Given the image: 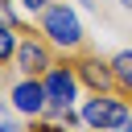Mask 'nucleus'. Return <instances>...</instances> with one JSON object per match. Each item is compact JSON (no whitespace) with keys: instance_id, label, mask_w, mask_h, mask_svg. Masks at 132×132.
Wrapping results in <instances>:
<instances>
[{"instance_id":"f257e3e1","label":"nucleus","mask_w":132,"mask_h":132,"mask_svg":"<svg viewBox=\"0 0 132 132\" xmlns=\"http://www.w3.org/2000/svg\"><path fill=\"white\" fill-rule=\"evenodd\" d=\"M41 33H45L50 45H62V50L82 45V25H78L74 8H66V4H45L41 8Z\"/></svg>"},{"instance_id":"f03ea898","label":"nucleus","mask_w":132,"mask_h":132,"mask_svg":"<svg viewBox=\"0 0 132 132\" xmlns=\"http://www.w3.org/2000/svg\"><path fill=\"white\" fill-rule=\"evenodd\" d=\"M41 87H45V116L50 120H62V111L66 107H74V99H78V74L70 70V66H50L45 70V78H41Z\"/></svg>"},{"instance_id":"7ed1b4c3","label":"nucleus","mask_w":132,"mask_h":132,"mask_svg":"<svg viewBox=\"0 0 132 132\" xmlns=\"http://www.w3.org/2000/svg\"><path fill=\"white\" fill-rule=\"evenodd\" d=\"M82 124L87 128H95V132H116V128H124L128 124V103L124 99H111V95H95V99H87L82 103Z\"/></svg>"},{"instance_id":"20e7f679","label":"nucleus","mask_w":132,"mask_h":132,"mask_svg":"<svg viewBox=\"0 0 132 132\" xmlns=\"http://www.w3.org/2000/svg\"><path fill=\"white\" fill-rule=\"evenodd\" d=\"M8 103L16 107V116H25V120H37V116H45V87H41V78H29V74H21L16 82H12V91H8Z\"/></svg>"},{"instance_id":"39448f33","label":"nucleus","mask_w":132,"mask_h":132,"mask_svg":"<svg viewBox=\"0 0 132 132\" xmlns=\"http://www.w3.org/2000/svg\"><path fill=\"white\" fill-rule=\"evenodd\" d=\"M54 66V54H50V41H33V37H21L16 41V70L37 78Z\"/></svg>"},{"instance_id":"423d86ee","label":"nucleus","mask_w":132,"mask_h":132,"mask_svg":"<svg viewBox=\"0 0 132 132\" xmlns=\"http://www.w3.org/2000/svg\"><path fill=\"white\" fill-rule=\"evenodd\" d=\"M74 74H78L82 82H91V87H95V95L116 87V74H111V66H107V62H99V58H82V62L74 66Z\"/></svg>"},{"instance_id":"0eeeda50","label":"nucleus","mask_w":132,"mask_h":132,"mask_svg":"<svg viewBox=\"0 0 132 132\" xmlns=\"http://www.w3.org/2000/svg\"><path fill=\"white\" fill-rule=\"evenodd\" d=\"M111 74H116V82L124 91H132V50H124V54L111 58Z\"/></svg>"},{"instance_id":"6e6552de","label":"nucleus","mask_w":132,"mask_h":132,"mask_svg":"<svg viewBox=\"0 0 132 132\" xmlns=\"http://www.w3.org/2000/svg\"><path fill=\"white\" fill-rule=\"evenodd\" d=\"M16 41H21L16 29H12L8 21H0V66H4L8 58H16Z\"/></svg>"},{"instance_id":"1a4fd4ad","label":"nucleus","mask_w":132,"mask_h":132,"mask_svg":"<svg viewBox=\"0 0 132 132\" xmlns=\"http://www.w3.org/2000/svg\"><path fill=\"white\" fill-rule=\"evenodd\" d=\"M0 132H25V128H21V120H16V107H12V103H4V99H0Z\"/></svg>"},{"instance_id":"9d476101","label":"nucleus","mask_w":132,"mask_h":132,"mask_svg":"<svg viewBox=\"0 0 132 132\" xmlns=\"http://www.w3.org/2000/svg\"><path fill=\"white\" fill-rule=\"evenodd\" d=\"M21 8H25V12H41V8H45V0H21Z\"/></svg>"},{"instance_id":"9b49d317","label":"nucleus","mask_w":132,"mask_h":132,"mask_svg":"<svg viewBox=\"0 0 132 132\" xmlns=\"http://www.w3.org/2000/svg\"><path fill=\"white\" fill-rule=\"evenodd\" d=\"M33 132H66V128H62V124H58V120H54V124H37V128H33Z\"/></svg>"},{"instance_id":"f8f14e48","label":"nucleus","mask_w":132,"mask_h":132,"mask_svg":"<svg viewBox=\"0 0 132 132\" xmlns=\"http://www.w3.org/2000/svg\"><path fill=\"white\" fill-rule=\"evenodd\" d=\"M0 21H8V25H12V12H8V0H0Z\"/></svg>"},{"instance_id":"ddd939ff","label":"nucleus","mask_w":132,"mask_h":132,"mask_svg":"<svg viewBox=\"0 0 132 132\" xmlns=\"http://www.w3.org/2000/svg\"><path fill=\"white\" fill-rule=\"evenodd\" d=\"M116 132H132V128H128V124H124V128H116Z\"/></svg>"}]
</instances>
